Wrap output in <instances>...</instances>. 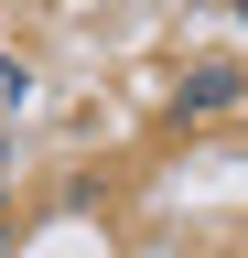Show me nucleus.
I'll use <instances>...</instances> for the list:
<instances>
[{"label": "nucleus", "mask_w": 248, "mask_h": 258, "mask_svg": "<svg viewBox=\"0 0 248 258\" xmlns=\"http://www.w3.org/2000/svg\"><path fill=\"white\" fill-rule=\"evenodd\" d=\"M216 97H237V64H205V76L183 86V108H216Z\"/></svg>", "instance_id": "nucleus-1"}]
</instances>
